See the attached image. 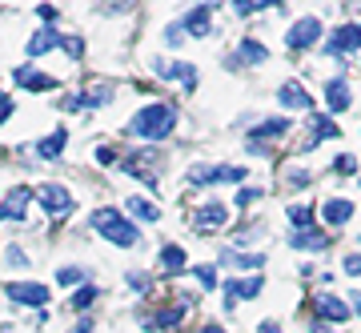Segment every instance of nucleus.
I'll use <instances>...</instances> for the list:
<instances>
[{
    "mask_svg": "<svg viewBox=\"0 0 361 333\" xmlns=\"http://www.w3.org/2000/svg\"><path fill=\"white\" fill-rule=\"evenodd\" d=\"M173 125H177L173 104L157 101V104H145L141 113L133 116L129 133H133V137H141V141H161V137H169V133H173Z\"/></svg>",
    "mask_w": 361,
    "mask_h": 333,
    "instance_id": "nucleus-1",
    "label": "nucleus"
},
{
    "mask_svg": "<svg viewBox=\"0 0 361 333\" xmlns=\"http://www.w3.org/2000/svg\"><path fill=\"white\" fill-rule=\"evenodd\" d=\"M92 229L101 233L104 241H113V245H137V225H133L121 209H113V205H101V209H92Z\"/></svg>",
    "mask_w": 361,
    "mask_h": 333,
    "instance_id": "nucleus-2",
    "label": "nucleus"
},
{
    "mask_svg": "<svg viewBox=\"0 0 361 333\" xmlns=\"http://www.w3.org/2000/svg\"><path fill=\"white\" fill-rule=\"evenodd\" d=\"M37 201L49 217H68V213H73V193H68L65 185H40Z\"/></svg>",
    "mask_w": 361,
    "mask_h": 333,
    "instance_id": "nucleus-3",
    "label": "nucleus"
},
{
    "mask_svg": "<svg viewBox=\"0 0 361 333\" xmlns=\"http://www.w3.org/2000/svg\"><path fill=\"white\" fill-rule=\"evenodd\" d=\"M217 181H245L241 165H193L189 169V185H217Z\"/></svg>",
    "mask_w": 361,
    "mask_h": 333,
    "instance_id": "nucleus-4",
    "label": "nucleus"
},
{
    "mask_svg": "<svg viewBox=\"0 0 361 333\" xmlns=\"http://www.w3.org/2000/svg\"><path fill=\"white\" fill-rule=\"evenodd\" d=\"M313 40H322V20H317V16H301V20L289 25V32H285V44H289V49H310Z\"/></svg>",
    "mask_w": 361,
    "mask_h": 333,
    "instance_id": "nucleus-5",
    "label": "nucleus"
},
{
    "mask_svg": "<svg viewBox=\"0 0 361 333\" xmlns=\"http://www.w3.org/2000/svg\"><path fill=\"white\" fill-rule=\"evenodd\" d=\"M225 221H229V209L221 205V201H213V205H201L193 213V229L197 233H209V229H221Z\"/></svg>",
    "mask_w": 361,
    "mask_h": 333,
    "instance_id": "nucleus-6",
    "label": "nucleus"
},
{
    "mask_svg": "<svg viewBox=\"0 0 361 333\" xmlns=\"http://www.w3.org/2000/svg\"><path fill=\"white\" fill-rule=\"evenodd\" d=\"M4 293L13 297L16 305H44V301H49V289H44V285H16V281H8L4 285Z\"/></svg>",
    "mask_w": 361,
    "mask_h": 333,
    "instance_id": "nucleus-7",
    "label": "nucleus"
},
{
    "mask_svg": "<svg viewBox=\"0 0 361 333\" xmlns=\"http://www.w3.org/2000/svg\"><path fill=\"white\" fill-rule=\"evenodd\" d=\"M180 28H185L189 37H209V28H213V4H197L193 13L180 20Z\"/></svg>",
    "mask_w": 361,
    "mask_h": 333,
    "instance_id": "nucleus-8",
    "label": "nucleus"
},
{
    "mask_svg": "<svg viewBox=\"0 0 361 333\" xmlns=\"http://www.w3.org/2000/svg\"><path fill=\"white\" fill-rule=\"evenodd\" d=\"M157 77L161 80H180L185 89L197 85V68L193 64H173V61H157Z\"/></svg>",
    "mask_w": 361,
    "mask_h": 333,
    "instance_id": "nucleus-9",
    "label": "nucleus"
},
{
    "mask_svg": "<svg viewBox=\"0 0 361 333\" xmlns=\"http://www.w3.org/2000/svg\"><path fill=\"white\" fill-rule=\"evenodd\" d=\"M13 80L20 85V89H32V92H49V89H56V80L44 77L40 68H28V64H25V68H16Z\"/></svg>",
    "mask_w": 361,
    "mask_h": 333,
    "instance_id": "nucleus-10",
    "label": "nucleus"
},
{
    "mask_svg": "<svg viewBox=\"0 0 361 333\" xmlns=\"http://www.w3.org/2000/svg\"><path fill=\"white\" fill-rule=\"evenodd\" d=\"M325 104H329V113H345L349 104H353V97H349V85H345V77H334L329 85H325Z\"/></svg>",
    "mask_w": 361,
    "mask_h": 333,
    "instance_id": "nucleus-11",
    "label": "nucleus"
},
{
    "mask_svg": "<svg viewBox=\"0 0 361 333\" xmlns=\"http://www.w3.org/2000/svg\"><path fill=\"white\" fill-rule=\"evenodd\" d=\"M261 289H265V281L261 277H245V281H225V301H249V297H257Z\"/></svg>",
    "mask_w": 361,
    "mask_h": 333,
    "instance_id": "nucleus-12",
    "label": "nucleus"
},
{
    "mask_svg": "<svg viewBox=\"0 0 361 333\" xmlns=\"http://www.w3.org/2000/svg\"><path fill=\"white\" fill-rule=\"evenodd\" d=\"M32 193L28 189H13L8 197H4V205H0V221H25V205Z\"/></svg>",
    "mask_w": 361,
    "mask_h": 333,
    "instance_id": "nucleus-13",
    "label": "nucleus"
},
{
    "mask_svg": "<svg viewBox=\"0 0 361 333\" xmlns=\"http://www.w3.org/2000/svg\"><path fill=\"white\" fill-rule=\"evenodd\" d=\"M317 313H322L325 321H345L349 317V305L337 293H317Z\"/></svg>",
    "mask_w": 361,
    "mask_h": 333,
    "instance_id": "nucleus-14",
    "label": "nucleus"
},
{
    "mask_svg": "<svg viewBox=\"0 0 361 333\" xmlns=\"http://www.w3.org/2000/svg\"><path fill=\"white\" fill-rule=\"evenodd\" d=\"M322 217L329 221V225H345L349 217H353V201H345V197H329L322 205Z\"/></svg>",
    "mask_w": 361,
    "mask_h": 333,
    "instance_id": "nucleus-15",
    "label": "nucleus"
},
{
    "mask_svg": "<svg viewBox=\"0 0 361 333\" xmlns=\"http://www.w3.org/2000/svg\"><path fill=\"white\" fill-rule=\"evenodd\" d=\"M61 32H52V28H40V32H32V40L25 44L28 56H40V52H49V49H61Z\"/></svg>",
    "mask_w": 361,
    "mask_h": 333,
    "instance_id": "nucleus-16",
    "label": "nucleus"
},
{
    "mask_svg": "<svg viewBox=\"0 0 361 333\" xmlns=\"http://www.w3.org/2000/svg\"><path fill=\"white\" fill-rule=\"evenodd\" d=\"M329 49H334V52H353V49H361V25L337 28L334 40H329Z\"/></svg>",
    "mask_w": 361,
    "mask_h": 333,
    "instance_id": "nucleus-17",
    "label": "nucleus"
},
{
    "mask_svg": "<svg viewBox=\"0 0 361 333\" xmlns=\"http://www.w3.org/2000/svg\"><path fill=\"white\" fill-rule=\"evenodd\" d=\"M109 97H113V89H109V85H101V89L85 92V97H68L65 109H101V104H109Z\"/></svg>",
    "mask_w": 361,
    "mask_h": 333,
    "instance_id": "nucleus-18",
    "label": "nucleus"
},
{
    "mask_svg": "<svg viewBox=\"0 0 361 333\" xmlns=\"http://www.w3.org/2000/svg\"><path fill=\"white\" fill-rule=\"evenodd\" d=\"M289 245H293V249H313V253H322L329 241H325L317 229H297V233H289Z\"/></svg>",
    "mask_w": 361,
    "mask_h": 333,
    "instance_id": "nucleus-19",
    "label": "nucleus"
},
{
    "mask_svg": "<svg viewBox=\"0 0 361 333\" xmlns=\"http://www.w3.org/2000/svg\"><path fill=\"white\" fill-rule=\"evenodd\" d=\"M221 261L233 265V270H257V265H265V257H261V253H241V249H225Z\"/></svg>",
    "mask_w": 361,
    "mask_h": 333,
    "instance_id": "nucleus-20",
    "label": "nucleus"
},
{
    "mask_svg": "<svg viewBox=\"0 0 361 333\" xmlns=\"http://www.w3.org/2000/svg\"><path fill=\"white\" fill-rule=\"evenodd\" d=\"M281 133H289V121H281V116H273V121H261V125L253 128V141H249V145L273 141V137H281Z\"/></svg>",
    "mask_w": 361,
    "mask_h": 333,
    "instance_id": "nucleus-21",
    "label": "nucleus"
},
{
    "mask_svg": "<svg viewBox=\"0 0 361 333\" xmlns=\"http://www.w3.org/2000/svg\"><path fill=\"white\" fill-rule=\"evenodd\" d=\"M277 97H281V104H289V109H310V92L301 89V85H293V80H289V85H281V92H277Z\"/></svg>",
    "mask_w": 361,
    "mask_h": 333,
    "instance_id": "nucleus-22",
    "label": "nucleus"
},
{
    "mask_svg": "<svg viewBox=\"0 0 361 333\" xmlns=\"http://www.w3.org/2000/svg\"><path fill=\"white\" fill-rule=\"evenodd\" d=\"M161 265H165L169 273H180L185 270V249H180V245H165V249H161Z\"/></svg>",
    "mask_w": 361,
    "mask_h": 333,
    "instance_id": "nucleus-23",
    "label": "nucleus"
},
{
    "mask_svg": "<svg viewBox=\"0 0 361 333\" xmlns=\"http://www.w3.org/2000/svg\"><path fill=\"white\" fill-rule=\"evenodd\" d=\"M129 213H137L141 221H161V209L153 201H145V197H129Z\"/></svg>",
    "mask_w": 361,
    "mask_h": 333,
    "instance_id": "nucleus-24",
    "label": "nucleus"
},
{
    "mask_svg": "<svg viewBox=\"0 0 361 333\" xmlns=\"http://www.w3.org/2000/svg\"><path fill=\"white\" fill-rule=\"evenodd\" d=\"M334 137H341V128L329 116H313V141H334Z\"/></svg>",
    "mask_w": 361,
    "mask_h": 333,
    "instance_id": "nucleus-25",
    "label": "nucleus"
},
{
    "mask_svg": "<svg viewBox=\"0 0 361 333\" xmlns=\"http://www.w3.org/2000/svg\"><path fill=\"white\" fill-rule=\"evenodd\" d=\"M40 157H61L65 153V133H52V137H44V141L37 145Z\"/></svg>",
    "mask_w": 361,
    "mask_h": 333,
    "instance_id": "nucleus-26",
    "label": "nucleus"
},
{
    "mask_svg": "<svg viewBox=\"0 0 361 333\" xmlns=\"http://www.w3.org/2000/svg\"><path fill=\"white\" fill-rule=\"evenodd\" d=\"M97 297H101V289H97V285H80L77 297H73V309H89Z\"/></svg>",
    "mask_w": 361,
    "mask_h": 333,
    "instance_id": "nucleus-27",
    "label": "nucleus"
},
{
    "mask_svg": "<svg viewBox=\"0 0 361 333\" xmlns=\"http://www.w3.org/2000/svg\"><path fill=\"white\" fill-rule=\"evenodd\" d=\"M289 221H293L297 229H313V225H310V221H313V209H310V205H293V209H289Z\"/></svg>",
    "mask_w": 361,
    "mask_h": 333,
    "instance_id": "nucleus-28",
    "label": "nucleus"
},
{
    "mask_svg": "<svg viewBox=\"0 0 361 333\" xmlns=\"http://www.w3.org/2000/svg\"><path fill=\"white\" fill-rule=\"evenodd\" d=\"M269 52L261 49L257 40H241V61H265Z\"/></svg>",
    "mask_w": 361,
    "mask_h": 333,
    "instance_id": "nucleus-29",
    "label": "nucleus"
},
{
    "mask_svg": "<svg viewBox=\"0 0 361 333\" xmlns=\"http://www.w3.org/2000/svg\"><path fill=\"white\" fill-rule=\"evenodd\" d=\"M80 277H85V273H80L77 265H61V270H56V281L61 285H77Z\"/></svg>",
    "mask_w": 361,
    "mask_h": 333,
    "instance_id": "nucleus-30",
    "label": "nucleus"
},
{
    "mask_svg": "<svg viewBox=\"0 0 361 333\" xmlns=\"http://www.w3.org/2000/svg\"><path fill=\"white\" fill-rule=\"evenodd\" d=\"M233 8H237L241 16H249V13H261V8H273V4H265V0H257V4H253V0H237Z\"/></svg>",
    "mask_w": 361,
    "mask_h": 333,
    "instance_id": "nucleus-31",
    "label": "nucleus"
},
{
    "mask_svg": "<svg viewBox=\"0 0 361 333\" xmlns=\"http://www.w3.org/2000/svg\"><path fill=\"white\" fill-rule=\"evenodd\" d=\"M197 281L205 285V289H213V285H217V273H213V265H197Z\"/></svg>",
    "mask_w": 361,
    "mask_h": 333,
    "instance_id": "nucleus-32",
    "label": "nucleus"
},
{
    "mask_svg": "<svg viewBox=\"0 0 361 333\" xmlns=\"http://www.w3.org/2000/svg\"><path fill=\"white\" fill-rule=\"evenodd\" d=\"M4 257H8V265H13V270H25V265H28L25 249H16V245H13V249H8V253H4Z\"/></svg>",
    "mask_w": 361,
    "mask_h": 333,
    "instance_id": "nucleus-33",
    "label": "nucleus"
},
{
    "mask_svg": "<svg viewBox=\"0 0 361 333\" xmlns=\"http://www.w3.org/2000/svg\"><path fill=\"white\" fill-rule=\"evenodd\" d=\"M301 185H310V173L305 169H293L289 173V189H301Z\"/></svg>",
    "mask_w": 361,
    "mask_h": 333,
    "instance_id": "nucleus-34",
    "label": "nucleus"
},
{
    "mask_svg": "<svg viewBox=\"0 0 361 333\" xmlns=\"http://www.w3.org/2000/svg\"><path fill=\"white\" fill-rule=\"evenodd\" d=\"M253 201H261V189H241L237 193V205H253Z\"/></svg>",
    "mask_w": 361,
    "mask_h": 333,
    "instance_id": "nucleus-35",
    "label": "nucleus"
},
{
    "mask_svg": "<svg viewBox=\"0 0 361 333\" xmlns=\"http://www.w3.org/2000/svg\"><path fill=\"white\" fill-rule=\"evenodd\" d=\"M345 273H349V277H357V273H361V253H349L345 257Z\"/></svg>",
    "mask_w": 361,
    "mask_h": 333,
    "instance_id": "nucleus-36",
    "label": "nucleus"
},
{
    "mask_svg": "<svg viewBox=\"0 0 361 333\" xmlns=\"http://www.w3.org/2000/svg\"><path fill=\"white\" fill-rule=\"evenodd\" d=\"M8 116H13V97L0 92V121H8Z\"/></svg>",
    "mask_w": 361,
    "mask_h": 333,
    "instance_id": "nucleus-37",
    "label": "nucleus"
},
{
    "mask_svg": "<svg viewBox=\"0 0 361 333\" xmlns=\"http://www.w3.org/2000/svg\"><path fill=\"white\" fill-rule=\"evenodd\" d=\"M37 16L44 25H52V20H56V8H52V4H37Z\"/></svg>",
    "mask_w": 361,
    "mask_h": 333,
    "instance_id": "nucleus-38",
    "label": "nucleus"
},
{
    "mask_svg": "<svg viewBox=\"0 0 361 333\" xmlns=\"http://www.w3.org/2000/svg\"><path fill=\"white\" fill-rule=\"evenodd\" d=\"M129 285L137 293H145V289H149V277H145V273H129Z\"/></svg>",
    "mask_w": 361,
    "mask_h": 333,
    "instance_id": "nucleus-39",
    "label": "nucleus"
},
{
    "mask_svg": "<svg viewBox=\"0 0 361 333\" xmlns=\"http://www.w3.org/2000/svg\"><path fill=\"white\" fill-rule=\"evenodd\" d=\"M353 169H357L353 157H337V173H353Z\"/></svg>",
    "mask_w": 361,
    "mask_h": 333,
    "instance_id": "nucleus-40",
    "label": "nucleus"
},
{
    "mask_svg": "<svg viewBox=\"0 0 361 333\" xmlns=\"http://www.w3.org/2000/svg\"><path fill=\"white\" fill-rule=\"evenodd\" d=\"M180 37H185V28H180V25H173V28L165 32V40H169V44H180Z\"/></svg>",
    "mask_w": 361,
    "mask_h": 333,
    "instance_id": "nucleus-41",
    "label": "nucleus"
},
{
    "mask_svg": "<svg viewBox=\"0 0 361 333\" xmlns=\"http://www.w3.org/2000/svg\"><path fill=\"white\" fill-rule=\"evenodd\" d=\"M73 333H97V325H92V321H80V325H77Z\"/></svg>",
    "mask_w": 361,
    "mask_h": 333,
    "instance_id": "nucleus-42",
    "label": "nucleus"
},
{
    "mask_svg": "<svg viewBox=\"0 0 361 333\" xmlns=\"http://www.w3.org/2000/svg\"><path fill=\"white\" fill-rule=\"evenodd\" d=\"M257 333H281V329H277V321H265V325H261Z\"/></svg>",
    "mask_w": 361,
    "mask_h": 333,
    "instance_id": "nucleus-43",
    "label": "nucleus"
},
{
    "mask_svg": "<svg viewBox=\"0 0 361 333\" xmlns=\"http://www.w3.org/2000/svg\"><path fill=\"white\" fill-rule=\"evenodd\" d=\"M353 309L361 313V293H353V301H349V313H353Z\"/></svg>",
    "mask_w": 361,
    "mask_h": 333,
    "instance_id": "nucleus-44",
    "label": "nucleus"
},
{
    "mask_svg": "<svg viewBox=\"0 0 361 333\" xmlns=\"http://www.w3.org/2000/svg\"><path fill=\"white\" fill-rule=\"evenodd\" d=\"M197 333H225L221 325H205V329H197Z\"/></svg>",
    "mask_w": 361,
    "mask_h": 333,
    "instance_id": "nucleus-45",
    "label": "nucleus"
},
{
    "mask_svg": "<svg viewBox=\"0 0 361 333\" xmlns=\"http://www.w3.org/2000/svg\"><path fill=\"white\" fill-rule=\"evenodd\" d=\"M313 333H334V329H325L322 321H317V325H313Z\"/></svg>",
    "mask_w": 361,
    "mask_h": 333,
    "instance_id": "nucleus-46",
    "label": "nucleus"
}]
</instances>
